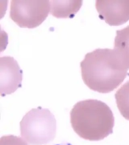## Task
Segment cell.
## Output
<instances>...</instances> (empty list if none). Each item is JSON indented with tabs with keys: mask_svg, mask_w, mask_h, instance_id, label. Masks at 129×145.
I'll list each match as a JSON object with an SVG mask.
<instances>
[{
	"mask_svg": "<svg viewBox=\"0 0 129 145\" xmlns=\"http://www.w3.org/2000/svg\"><path fill=\"white\" fill-rule=\"evenodd\" d=\"M50 11L48 0H11L10 16L21 27L33 28L45 20Z\"/></svg>",
	"mask_w": 129,
	"mask_h": 145,
	"instance_id": "obj_4",
	"label": "cell"
},
{
	"mask_svg": "<svg viewBox=\"0 0 129 145\" xmlns=\"http://www.w3.org/2000/svg\"><path fill=\"white\" fill-rule=\"evenodd\" d=\"M114 50L117 52L127 69H129V25L116 32Z\"/></svg>",
	"mask_w": 129,
	"mask_h": 145,
	"instance_id": "obj_8",
	"label": "cell"
},
{
	"mask_svg": "<svg viewBox=\"0 0 129 145\" xmlns=\"http://www.w3.org/2000/svg\"><path fill=\"white\" fill-rule=\"evenodd\" d=\"M115 98L120 114L129 120V80L116 92Z\"/></svg>",
	"mask_w": 129,
	"mask_h": 145,
	"instance_id": "obj_9",
	"label": "cell"
},
{
	"mask_svg": "<svg viewBox=\"0 0 129 145\" xmlns=\"http://www.w3.org/2000/svg\"><path fill=\"white\" fill-rule=\"evenodd\" d=\"M72 145L70 144H57V145Z\"/></svg>",
	"mask_w": 129,
	"mask_h": 145,
	"instance_id": "obj_11",
	"label": "cell"
},
{
	"mask_svg": "<svg viewBox=\"0 0 129 145\" xmlns=\"http://www.w3.org/2000/svg\"><path fill=\"white\" fill-rule=\"evenodd\" d=\"M22 71L13 57H0V94L2 96L13 93L21 86Z\"/></svg>",
	"mask_w": 129,
	"mask_h": 145,
	"instance_id": "obj_5",
	"label": "cell"
},
{
	"mask_svg": "<svg viewBox=\"0 0 129 145\" xmlns=\"http://www.w3.org/2000/svg\"><path fill=\"white\" fill-rule=\"evenodd\" d=\"M21 136L29 145L47 144L56 135V120L48 109L39 107L26 113L20 123Z\"/></svg>",
	"mask_w": 129,
	"mask_h": 145,
	"instance_id": "obj_3",
	"label": "cell"
},
{
	"mask_svg": "<svg viewBox=\"0 0 129 145\" xmlns=\"http://www.w3.org/2000/svg\"><path fill=\"white\" fill-rule=\"evenodd\" d=\"M70 122L73 129L80 137L98 141L113 133L115 118L106 103L90 99L75 104L71 110Z\"/></svg>",
	"mask_w": 129,
	"mask_h": 145,
	"instance_id": "obj_2",
	"label": "cell"
},
{
	"mask_svg": "<svg viewBox=\"0 0 129 145\" xmlns=\"http://www.w3.org/2000/svg\"><path fill=\"white\" fill-rule=\"evenodd\" d=\"M50 13L58 18L72 17L79 10L82 0L50 1Z\"/></svg>",
	"mask_w": 129,
	"mask_h": 145,
	"instance_id": "obj_7",
	"label": "cell"
},
{
	"mask_svg": "<svg viewBox=\"0 0 129 145\" xmlns=\"http://www.w3.org/2000/svg\"><path fill=\"white\" fill-rule=\"evenodd\" d=\"M82 79L91 90L111 92L122 84L128 69L115 50L98 48L87 53L80 63Z\"/></svg>",
	"mask_w": 129,
	"mask_h": 145,
	"instance_id": "obj_1",
	"label": "cell"
},
{
	"mask_svg": "<svg viewBox=\"0 0 129 145\" xmlns=\"http://www.w3.org/2000/svg\"><path fill=\"white\" fill-rule=\"evenodd\" d=\"M100 18L111 25H120L129 20V0H96Z\"/></svg>",
	"mask_w": 129,
	"mask_h": 145,
	"instance_id": "obj_6",
	"label": "cell"
},
{
	"mask_svg": "<svg viewBox=\"0 0 129 145\" xmlns=\"http://www.w3.org/2000/svg\"><path fill=\"white\" fill-rule=\"evenodd\" d=\"M0 145H27L25 140L17 136L6 135L0 138Z\"/></svg>",
	"mask_w": 129,
	"mask_h": 145,
	"instance_id": "obj_10",
	"label": "cell"
}]
</instances>
